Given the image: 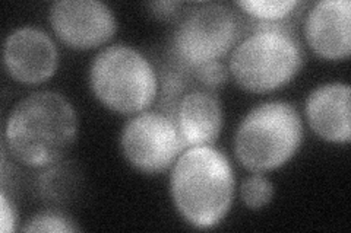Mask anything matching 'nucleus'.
Returning <instances> with one entry per match:
<instances>
[{"instance_id": "obj_8", "label": "nucleus", "mask_w": 351, "mask_h": 233, "mask_svg": "<svg viewBox=\"0 0 351 233\" xmlns=\"http://www.w3.org/2000/svg\"><path fill=\"white\" fill-rule=\"evenodd\" d=\"M50 24L62 42L75 50H91L116 32V18L98 0H60L50 8Z\"/></svg>"}, {"instance_id": "obj_1", "label": "nucleus", "mask_w": 351, "mask_h": 233, "mask_svg": "<svg viewBox=\"0 0 351 233\" xmlns=\"http://www.w3.org/2000/svg\"><path fill=\"white\" fill-rule=\"evenodd\" d=\"M78 133L72 104L51 91L34 92L14 107L5 124V144L28 168L43 169L59 163Z\"/></svg>"}, {"instance_id": "obj_11", "label": "nucleus", "mask_w": 351, "mask_h": 233, "mask_svg": "<svg viewBox=\"0 0 351 233\" xmlns=\"http://www.w3.org/2000/svg\"><path fill=\"white\" fill-rule=\"evenodd\" d=\"M171 118L186 148L213 146L223 128L221 105L208 90H193L182 95Z\"/></svg>"}, {"instance_id": "obj_17", "label": "nucleus", "mask_w": 351, "mask_h": 233, "mask_svg": "<svg viewBox=\"0 0 351 233\" xmlns=\"http://www.w3.org/2000/svg\"><path fill=\"white\" fill-rule=\"evenodd\" d=\"M16 226V213L14 206L10 204L5 191L0 194V229L3 233H10Z\"/></svg>"}, {"instance_id": "obj_4", "label": "nucleus", "mask_w": 351, "mask_h": 233, "mask_svg": "<svg viewBox=\"0 0 351 233\" xmlns=\"http://www.w3.org/2000/svg\"><path fill=\"white\" fill-rule=\"evenodd\" d=\"M303 123L291 104L269 101L241 120L234 137L237 161L255 174L277 169L302 146Z\"/></svg>"}, {"instance_id": "obj_13", "label": "nucleus", "mask_w": 351, "mask_h": 233, "mask_svg": "<svg viewBox=\"0 0 351 233\" xmlns=\"http://www.w3.org/2000/svg\"><path fill=\"white\" fill-rule=\"evenodd\" d=\"M236 5L258 24H280L302 3L299 0H240Z\"/></svg>"}, {"instance_id": "obj_14", "label": "nucleus", "mask_w": 351, "mask_h": 233, "mask_svg": "<svg viewBox=\"0 0 351 233\" xmlns=\"http://www.w3.org/2000/svg\"><path fill=\"white\" fill-rule=\"evenodd\" d=\"M274 195L272 182L262 176L261 174H255L241 182L240 197L241 202L249 208H261L268 204Z\"/></svg>"}, {"instance_id": "obj_2", "label": "nucleus", "mask_w": 351, "mask_h": 233, "mask_svg": "<svg viewBox=\"0 0 351 233\" xmlns=\"http://www.w3.org/2000/svg\"><path fill=\"white\" fill-rule=\"evenodd\" d=\"M170 194L189 225L211 229L221 223L233 203L232 165L213 146L188 148L171 166Z\"/></svg>"}, {"instance_id": "obj_10", "label": "nucleus", "mask_w": 351, "mask_h": 233, "mask_svg": "<svg viewBox=\"0 0 351 233\" xmlns=\"http://www.w3.org/2000/svg\"><path fill=\"white\" fill-rule=\"evenodd\" d=\"M309 47L325 60H344L351 53L350 0H322L312 6L304 22Z\"/></svg>"}, {"instance_id": "obj_16", "label": "nucleus", "mask_w": 351, "mask_h": 233, "mask_svg": "<svg viewBox=\"0 0 351 233\" xmlns=\"http://www.w3.org/2000/svg\"><path fill=\"white\" fill-rule=\"evenodd\" d=\"M195 81L205 86L206 90H215L227 82L228 70L221 61H211L197 66V68L189 70Z\"/></svg>"}, {"instance_id": "obj_15", "label": "nucleus", "mask_w": 351, "mask_h": 233, "mask_svg": "<svg viewBox=\"0 0 351 233\" xmlns=\"http://www.w3.org/2000/svg\"><path fill=\"white\" fill-rule=\"evenodd\" d=\"M81 228L75 225V221L68 216L56 212H44L32 216L22 232H54V233H69L80 232Z\"/></svg>"}, {"instance_id": "obj_6", "label": "nucleus", "mask_w": 351, "mask_h": 233, "mask_svg": "<svg viewBox=\"0 0 351 233\" xmlns=\"http://www.w3.org/2000/svg\"><path fill=\"white\" fill-rule=\"evenodd\" d=\"M241 37V20L221 3H204L191 10L173 36V51L183 69L219 61L237 46Z\"/></svg>"}, {"instance_id": "obj_9", "label": "nucleus", "mask_w": 351, "mask_h": 233, "mask_svg": "<svg viewBox=\"0 0 351 233\" xmlns=\"http://www.w3.org/2000/svg\"><path fill=\"white\" fill-rule=\"evenodd\" d=\"M3 63L9 76L19 83L40 85L58 69V49L46 32L22 27L10 32L3 46Z\"/></svg>"}, {"instance_id": "obj_18", "label": "nucleus", "mask_w": 351, "mask_h": 233, "mask_svg": "<svg viewBox=\"0 0 351 233\" xmlns=\"http://www.w3.org/2000/svg\"><path fill=\"white\" fill-rule=\"evenodd\" d=\"M180 6H182V3H179V2H158V3L151 5L154 12H156L157 15L164 16V18H169V16L174 15L176 12H178Z\"/></svg>"}, {"instance_id": "obj_7", "label": "nucleus", "mask_w": 351, "mask_h": 233, "mask_svg": "<svg viewBox=\"0 0 351 233\" xmlns=\"http://www.w3.org/2000/svg\"><path fill=\"white\" fill-rule=\"evenodd\" d=\"M120 146L141 172L161 174L176 163L186 144L174 120L161 111H142L125 124Z\"/></svg>"}, {"instance_id": "obj_5", "label": "nucleus", "mask_w": 351, "mask_h": 233, "mask_svg": "<svg viewBox=\"0 0 351 233\" xmlns=\"http://www.w3.org/2000/svg\"><path fill=\"white\" fill-rule=\"evenodd\" d=\"M95 98L120 114H139L156 101L158 79L144 54L126 44H114L95 55L90 68Z\"/></svg>"}, {"instance_id": "obj_12", "label": "nucleus", "mask_w": 351, "mask_h": 233, "mask_svg": "<svg viewBox=\"0 0 351 233\" xmlns=\"http://www.w3.org/2000/svg\"><path fill=\"white\" fill-rule=\"evenodd\" d=\"M351 90L346 83L316 87L306 101V117L317 136L326 141L347 144L351 140Z\"/></svg>"}, {"instance_id": "obj_3", "label": "nucleus", "mask_w": 351, "mask_h": 233, "mask_svg": "<svg viewBox=\"0 0 351 233\" xmlns=\"http://www.w3.org/2000/svg\"><path fill=\"white\" fill-rule=\"evenodd\" d=\"M302 44L287 27L258 24L233 49L228 70L245 91L265 94L280 90L303 66Z\"/></svg>"}]
</instances>
